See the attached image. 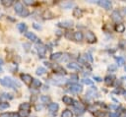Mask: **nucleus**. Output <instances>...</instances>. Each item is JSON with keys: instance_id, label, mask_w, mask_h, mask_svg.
<instances>
[{"instance_id": "1", "label": "nucleus", "mask_w": 126, "mask_h": 117, "mask_svg": "<svg viewBox=\"0 0 126 117\" xmlns=\"http://www.w3.org/2000/svg\"><path fill=\"white\" fill-rule=\"evenodd\" d=\"M0 84L2 86H4V87L12 88L14 89H17L18 88H20V84L17 81H15L12 78H10V77H5L3 79H0Z\"/></svg>"}, {"instance_id": "2", "label": "nucleus", "mask_w": 126, "mask_h": 117, "mask_svg": "<svg viewBox=\"0 0 126 117\" xmlns=\"http://www.w3.org/2000/svg\"><path fill=\"white\" fill-rule=\"evenodd\" d=\"M36 51H37V54L39 57H44L45 56V52H46V48H45V45L43 43H41L40 41H38L36 43Z\"/></svg>"}, {"instance_id": "3", "label": "nucleus", "mask_w": 126, "mask_h": 117, "mask_svg": "<svg viewBox=\"0 0 126 117\" xmlns=\"http://www.w3.org/2000/svg\"><path fill=\"white\" fill-rule=\"evenodd\" d=\"M82 90H83V87L81 85H79V84H72L69 87V91L74 92V93L82 92Z\"/></svg>"}, {"instance_id": "4", "label": "nucleus", "mask_w": 126, "mask_h": 117, "mask_svg": "<svg viewBox=\"0 0 126 117\" xmlns=\"http://www.w3.org/2000/svg\"><path fill=\"white\" fill-rule=\"evenodd\" d=\"M97 4L100 7H102L103 9H106V10H109L112 7V3L109 0H98L97 1Z\"/></svg>"}, {"instance_id": "5", "label": "nucleus", "mask_w": 126, "mask_h": 117, "mask_svg": "<svg viewBox=\"0 0 126 117\" xmlns=\"http://www.w3.org/2000/svg\"><path fill=\"white\" fill-rule=\"evenodd\" d=\"M111 19H112L114 22H116V23L118 24L119 22L122 21V15H121V13H120L118 10H114V11L112 12V14H111Z\"/></svg>"}, {"instance_id": "6", "label": "nucleus", "mask_w": 126, "mask_h": 117, "mask_svg": "<svg viewBox=\"0 0 126 117\" xmlns=\"http://www.w3.org/2000/svg\"><path fill=\"white\" fill-rule=\"evenodd\" d=\"M20 77H21V80H22L26 85H28V86H30V85L32 83V80H33V79L32 78L31 75H28V74H21Z\"/></svg>"}, {"instance_id": "7", "label": "nucleus", "mask_w": 126, "mask_h": 117, "mask_svg": "<svg viewBox=\"0 0 126 117\" xmlns=\"http://www.w3.org/2000/svg\"><path fill=\"white\" fill-rule=\"evenodd\" d=\"M86 39H87V41L89 43H94V42H96V36L92 31H87V33H86Z\"/></svg>"}, {"instance_id": "8", "label": "nucleus", "mask_w": 126, "mask_h": 117, "mask_svg": "<svg viewBox=\"0 0 126 117\" xmlns=\"http://www.w3.org/2000/svg\"><path fill=\"white\" fill-rule=\"evenodd\" d=\"M67 68L72 69V70H77V71H82V67L80 64L76 63V62H70L67 64Z\"/></svg>"}, {"instance_id": "9", "label": "nucleus", "mask_w": 126, "mask_h": 117, "mask_svg": "<svg viewBox=\"0 0 126 117\" xmlns=\"http://www.w3.org/2000/svg\"><path fill=\"white\" fill-rule=\"evenodd\" d=\"M103 81H104V84L106 86H112L113 83H114V81H115V77L113 75H108V76H106L104 78Z\"/></svg>"}, {"instance_id": "10", "label": "nucleus", "mask_w": 126, "mask_h": 117, "mask_svg": "<svg viewBox=\"0 0 126 117\" xmlns=\"http://www.w3.org/2000/svg\"><path fill=\"white\" fill-rule=\"evenodd\" d=\"M25 35H26V37L29 38L30 40H32V41H33V42H38V37H37L33 32L27 31V32L25 33Z\"/></svg>"}, {"instance_id": "11", "label": "nucleus", "mask_w": 126, "mask_h": 117, "mask_svg": "<svg viewBox=\"0 0 126 117\" xmlns=\"http://www.w3.org/2000/svg\"><path fill=\"white\" fill-rule=\"evenodd\" d=\"M59 109V105L56 102H50L48 104V110L52 113H56V111Z\"/></svg>"}, {"instance_id": "12", "label": "nucleus", "mask_w": 126, "mask_h": 117, "mask_svg": "<svg viewBox=\"0 0 126 117\" xmlns=\"http://www.w3.org/2000/svg\"><path fill=\"white\" fill-rule=\"evenodd\" d=\"M72 14H73V17H75V18H81L83 16V11L79 7H75L73 9V13Z\"/></svg>"}, {"instance_id": "13", "label": "nucleus", "mask_w": 126, "mask_h": 117, "mask_svg": "<svg viewBox=\"0 0 126 117\" xmlns=\"http://www.w3.org/2000/svg\"><path fill=\"white\" fill-rule=\"evenodd\" d=\"M23 9H24V6H23V4H22L21 2H16L15 6H14V10H15V12H16L17 14L21 15V13H22Z\"/></svg>"}, {"instance_id": "14", "label": "nucleus", "mask_w": 126, "mask_h": 117, "mask_svg": "<svg viewBox=\"0 0 126 117\" xmlns=\"http://www.w3.org/2000/svg\"><path fill=\"white\" fill-rule=\"evenodd\" d=\"M114 29H115V31H116V32L122 33V32H124V30H125V26H124L122 23H118V24H116V25H115Z\"/></svg>"}, {"instance_id": "15", "label": "nucleus", "mask_w": 126, "mask_h": 117, "mask_svg": "<svg viewBox=\"0 0 126 117\" xmlns=\"http://www.w3.org/2000/svg\"><path fill=\"white\" fill-rule=\"evenodd\" d=\"M13 98V96H12V94H10V93H7V92H4V93H2V94H0V102H5V100H10V99H12Z\"/></svg>"}, {"instance_id": "16", "label": "nucleus", "mask_w": 126, "mask_h": 117, "mask_svg": "<svg viewBox=\"0 0 126 117\" xmlns=\"http://www.w3.org/2000/svg\"><path fill=\"white\" fill-rule=\"evenodd\" d=\"M62 101H63V103H65L66 105H71V104L74 103V99H73L72 97L68 96V95H64V96L62 97Z\"/></svg>"}, {"instance_id": "17", "label": "nucleus", "mask_w": 126, "mask_h": 117, "mask_svg": "<svg viewBox=\"0 0 126 117\" xmlns=\"http://www.w3.org/2000/svg\"><path fill=\"white\" fill-rule=\"evenodd\" d=\"M57 25H58V27H61V28H71L73 26V22L72 21H65V22H60Z\"/></svg>"}, {"instance_id": "18", "label": "nucleus", "mask_w": 126, "mask_h": 117, "mask_svg": "<svg viewBox=\"0 0 126 117\" xmlns=\"http://www.w3.org/2000/svg\"><path fill=\"white\" fill-rule=\"evenodd\" d=\"M73 38H74L76 41H81V40H83V38H84L83 32H82V31H75L74 34H73Z\"/></svg>"}, {"instance_id": "19", "label": "nucleus", "mask_w": 126, "mask_h": 117, "mask_svg": "<svg viewBox=\"0 0 126 117\" xmlns=\"http://www.w3.org/2000/svg\"><path fill=\"white\" fill-rule=\"evenodd\" d=\"M62 55H63V53H62V52H55V53L51 54L50 59H51V60H53V61H58V60H60V59H61Z\"/></svg>"}, {"instance_id": "20", "label": "nucleus", "mask_w": 126, "mask_h": 117, "mask_svg": "<svg viewBox=\"0 0 126 117\" xmlns=\"http://www.w3.org/2000/svg\"><path fill=\"white\" fill-rule=\"evenodd\" d=\"M30 108H31V104H30L29 102L21 103L20 106H19V109H20V110H27V111H30Z\"/></svg>"}, {"instance_id": "21", "label": "nucleus", "mask_w": 126, "mask_h": 117, "mask_svg": "<svg viewBox=\"0 0 126 117\" xmlns=\"http://www.w3.org/2000/svg\"><path fill=\"white\" fill-rule=\"evenodd\" d=\"M41 82L39 81V80H37V79H33L32 80V87L33 88H40L41 87Z\"/></svg>"}, {"instance_id": "22", "label": "nucleus", "mask_w": 126, "mask_h": 117, "mask_svg": "<svg viewBox=\"0 0 126 117\" xmlns=\"http://www.w3.org/2000/svg\"><path fill=\"white\" fill-rule=\"evenodd\" d=\"M61 117H73V112L69 109H65L61 113Z\"/></svg>"}, {"instance_id": "23", "label": "nucleus", "mask_w": 126, "mask_h": 117, "mask_svg": "<svg viewBox=\"0 0 126 117\" xmlns=\"http://www.w3.org/2000/svg\"><path fill=\"white\" fill-rule=\"evenodd\" d=\"M42 17H43V19H52L54 17V15L49 10H47V11H44V13L42 14Z\"/></svg>"}, {"instance_id": "24", "label": "nucleus", "mask_w": 126, "mask_h": 117, "mask_svg": "<svg viewBox=\"0 0 126 117\" xmlns=\"http://www.w3.org/2000/svg\"><path fill=\"white\" fill-rule=\"evenodd\" d=\"M54 70H55V73H57V74H59V75H65V74H66L65 69L62 68L61 66H57V67H55Z\"/></svg>"}, {"instance_id": "25", "label": "nucleus", "mask_w": 126, "mask_h": 117, "mask_svg": "<svg viewBox=\"0 0 126 117\" xmlns=\"http://www.w3.org/2000/svg\"><path fill=\"white\" fill-rule=\"evenodd\" d=\"M18 29H19V30L21 32H25V33L27 32V25L24 24V23H20L18 25Z\"/></svg>"}, {"instance_id": "26", "label": "nucleus", "mask_w": 126, "mask_h": 117, "mask_svg": "<svg viewBox=\"0 0 126 117\" xmlns=\"http://www.w3.org/2000/svg\"><path fill=\"white\" fill-rule=\"evenodd\" d=\"M40 100H41L43 103H50L51 98H50L48 95H41V96H40Z\"/></svg>"}, {"instance_id": "27", "label": "nucleus", "mask_w": 126, "mask_h": 117, "mask_svg": "<svg viewBox=\"0 0 126 117\" xmlns=\"http://www.w3.org/2000/svg\"><path fill=\"white\" fill-rule=\"evenodd\" d=\"M45 72H46L45 68H43V67H38V68L36 69V71H35V74L38 75V76H41V75H43Z\"/></svg>"}, {"instance_id": "28", "label": "nucleus", "mask_w": 126, "mask_h": 117, "mask_svg": "<svg viewBox=\"0 0 126 117\" xmlns=\"http://www.w3.org/2000/svg\"><path fill=\"white\" fill-rule=\"evenodd\" d=\"M94 117H104L105 116V112L101 111V110H97V111L94 112Z\"/></svg>"}, {"instance_id": "29", "label": "nucleus", "mask_w": 126, "mask_h": 117, "mask_svg": "<svg viewBox=\"0 0 126 117\" xmlns=\"http://www.w3.org/2000/svg\"><path fill=\"white\" fill-rule=\"evenodd\" d=\"M118 46H119L121 49L125 50V49H126V40H125V39H121V40L119 41V43H118Z\"/></svg>"}, {"instance_id": "30", "label": "nucleus", "mask_w": 126, "mask_h": 117, "mask_svg": "<svg viewBox=\"0 0 126 117\" xmlns=\"http://www.w3.org/2000/svg\"><path fill=\"white\" fill-rule=\"evenodd\" d=\"M2 4L5 7H10L13 5V0H2Z\"/></svg>"}, {"instance_id": "31", "label": "nucleus", "mask_w": 126, "mask_h": 117, "mask_svg": "<svg viewBox=\"0 0 126 117\" xmlns=\"http://www.w3.org/2000/svg\"><path fill=\"white\" fill-rule=\"evenodd\" d=\"M115 59H116V62H117V64H118L119 66H122V65L125 64V60H124L123 57H116Z\"/></svg>"}, {"instance_id": "32", "label": "nucleus", "mask_w": 126, "mask_h": 117, "mask_svg": "<svg viewBox=\"0 0 126 117\" xmlns=\"http://www.w3.org/2000/svg\"><path fill=\"white\" fill-rule=\"evenodd\" d=\"M74 110H75V113L78 115V114H83L85 111V108L84 107H75Z\"/></svg>"}, {"instance_id": "33", "label": "nucleus", "mask_w": 126, "mask_h": 117, "mask_svg": "<svg viewBox=\"0 0 126 117\" xmlns=\"http://www.w3.org/2000/svg\"><path fill=\"white\" fill-rule=\"evenodd\" d=\"M29 114H30V111H27V110H20L19 112L20 117H28Z\"/></svg>"}, {"instance_id": "34", "label": "nucleus", "mask_w": 126, "mask_h": 117, "mask_svg": "<svg viewBox=\"0 0 126 117\" xmlns=\"http://www.w3.org/2000/svg\"><path fill=\"white\" fill-rule=\"evenodd\" d=\"M29 14H30V11H29L28 9L24 8V9H23V11H22V13H21V16H22V17H24V18H26V17H28V16H29Z\"/></svg>"}, {"instance_id": "35", "label": "nucleus", "mask_w": 126, "mask_h": 117, "mask_svg": "<svg viewBox=\"0 0 126 117\" xmlns=\"http://www.w3.org/2000/svg\"><path fill=\"white\" fill-rule=\"evenodd\" d=\"M9 107V103L7 102V101H5V102H0V108L1 109H6V108H8Z\"/></svg>"}, {"instance_id": "36", "label": "nucleus", "mask_w": 126, "mask_h": 117, "mask_svg": "<svg viewBox=\"0 0 126 117\" xmlns=\"http://www.w3.org/2000/svg\"><path fill=\"white\" fill-rule=\"evenodd\" d=\"M82 82L84 83V84H86V85H93V81L92 80H90V79H84V80H82Z\"/></svg>"}, {"instance_id": "37", "label": "nucleus", "mask_w": 126, "mask_h": 117, "mask_svg": "<svg viewBox=\"0 0 126 117\" xmlns=\"http://www.w3.org/2000/svg\"><path fill=\"white\" fill-rule=\"evenodd\" d=\"M70 79H71V81H74V82H77L78 80H79V77L76 75V74H73V75H71V77H70Z\"/></svg>"}, {"instance_id": "38", "label": "nucleus", "mask_w": 126, "mask_h": 117, "mask_svg": "<svg viewBox=\"0 0 126 117\" xmlns=\"http://www.w3.org/2000/svg\"><path fill=\"white\" fill-rule=\"evenodd\" d=\"M24 3L27 4V5H33L35 2L33 0H24Z\"/></svg>"}, {"instance_id": "39", "label": "nucleus", "mask_w": 126, "mask_h": 117, "mask_svg": "<svg viewBox=\"0 0 126 117\" xmlns=\"http://www.w3.org/2000/svg\"><path fill=\"white\" fill-rule=\"evenodd\" d=\"M74 34V33H73ZM73 34L70 32V31H66L65 32V36L68 38V39H71V38H73Z\"/></svg>"}, {"instance_id": "40", "label": "nucleus", "mask_w": 126, "mask_h": 117, "mask_svg": "<svg viewBox=\"0 0 126 117\" xmlns=\"http://www.w3.org/2000/svg\"><path fill=\"white\" fill-rule=\"evenodd\" d=\"M68 59H69V55H68V54H63L60 60H61V61H67Z\"/></svg>"}, {"instance_id": "41", "label": "nucleus", "mask_w": 126, "mask_h": 117, "mask_svg": "<svg viewBox=\"0 0 126 117\" xmlns=\"http://www.w3.org/2000/svg\"><path fill=\"white\" fill-rule=\"evenodd\" d=\"M0 117H11V113H8V112L0 113Z\"/></svg>"}, {"instance_id": "42", "label": "nucleus", "mask_w": 126, "mask_h": 117, "mask_svg": "<svg viewBox=\"0 0 126 117\" xmlns=\"http://www.w3.org/2000/svg\"><path fill=\"white\" fill-rule=\"evenodd\" d=\"M33 28H34V29H38V30H39V29H41V27H40V26H38V24H35V23L33 24Z\"/></svg>"}, {"instance_id": "43", "label": "nucleus", "mask_w": 126, "mask_h": 117, "mask_svg": "<svg viewBox=\"0 0 126 117\" xmlns=\"http://www.w3.org/2000/svg\"><path fill=\"white\" fill-rule=\"evenodd\" d=\"M115 69H116V65H111L108 67V70H110V71H114Z\"/></svg>"}, {"instance_id": "44", "label": "nucleus", "mask_w": 126, "mask_h": 117, "mask_svg": "<svg viewBox=\"0 0 126 117\" xmlns=\"http://www.w3.org/2000/svg\"><path fill=\"white\" fill-rule=\"evenodd\" d=\"M11 117H20V115H19V113L12 112V113H11Z\"/></svg>"}, {"instance_id": "45", "label": "nucleus", "mask_w": 126, "mask_h": 117, "mask_svg": "<svg viewBox=\"0 0 126 117\" xmlns=\"http://www.w3.org/2000/svg\"><path fill=\"white\" fill-rule=\"evenodd\" d=\"M86 56H88V58H89V60H90L91 62H93V58H92V55H91L90 53H87V54H86Z\"/></svg>"}, {"instance_id": "46", "label": "nucleus", "mask_w": 126, "mask_h": 117, "mask_svg": "<svg viewBox=\"0 0 126 117\" xmlns=\"http://www.w3.org/2000/svg\"><path fill=\"white\" fill-rule=\"evenodd\" d=\"M121 12H122V14H123L124 16H126V8H123V9L121 10Z\"/></svg>"}, {"instance_id": "47", "label": "nucleus", "mask_w": 126, "mask_h": 117, "mask_svg": "<svg viewBox=\"0 0 126 117\" xmlns=\"http://www.w3.org/2000/svg\"><path fill=\"white\" fill-rule=\"evenodd\" d=\"M2 60H0V73H2Z\"/></svg>"}, {"instance_id": "48", "label": "nucleus", "mask_w": 126, "mask_h": 117, "mask_svg": "<svg viewBox=\"0 0 126 117\" xmlns=\"http://www.w3.org/2000/svg\"><path fill=\"white\" fill-rule=\"evenodd\" d=\"M94 79H95L97 82H100V81H101V79H100V78H98V77H94Z\"/></svg>"}, {"instance_id": "49", "label": "nucleus", "mask_w": 126, "mask_h": 117, "mask_svg": "<svg viewBox=\"0 0 126 117\" xmlns=\"http://www.w3.org/2000/svg\"><path fill=\"white\" fill-rule=\"evenodd\" d=\"M41 108H42V106H38V105L36 106V109H37V110H40Z\"/></svg>"}, {"instance_id": "50", "label": "nucleus", "mask_w": 126, "mask_h": 117, "mask_svg": "<svg viewBox=\"0 0 126 117\" xmlns=\"http://www.w3.org/2000/svg\"><path fill=\"white\" fill-rule=\"evenodd\" d=\"M122 79H123V80H126V77H123Z\"/></svg>"}, {"instance_id": "51", "label": "nucleus", "mask_w": 126, "mask_h": 117, "mask_svg": "<svg viewBox=\"0 0 126 117\" xmlns=\"http://www.w3.org/2000/svg\"><path fill=\"white\" fill-rule=\"evenodd\" d=\"M124 69H125V71H126V66H125V67H124Z\"/></svg>"}, {"instance_id": "52", "label": "nucleus", "mask_w": 126, "mask_h": 117, "mask_svg": "<svg viewBox=\"0 0 126 117\" xmlns=\"http://www.w3.org/2000/svg\"><path fill=\"white\" fill-rule=\"evenodd\" d=\"M118 117H119V116H118Z\"/></svg>"}]
</instances>
